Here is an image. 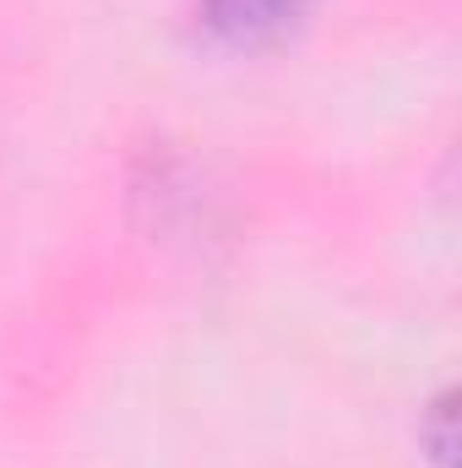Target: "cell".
I'll list each match as a JSON object with an SVG mask.
<instances>
[{
	"label": "cell",
	"mask_w": 462,
	"mask_h": 468,
	"mask_svg": "<svg viewBox=\"0 0 462 468\" xmlns=\"http://www.w3.org/2000/svg\"><path fill=\"white\" fill-rule=\"evenodd\" d=\"M305 0H202V16L218 38L234 44H256L267 33H278L289 16H299Z\"/></svg>",
	"instance_id": "1"
}]
</instances>
